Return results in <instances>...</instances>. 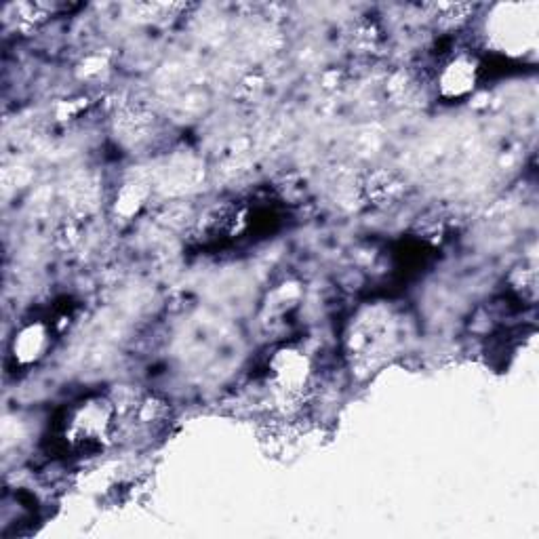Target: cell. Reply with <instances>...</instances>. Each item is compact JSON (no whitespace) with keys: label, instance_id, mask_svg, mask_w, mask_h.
<instances>
[{"label":"cell","instance_id":"obj_2","mask_svg":"<svg viewBox=\"0 0 539 539\" xmlns=\"http://www.w3.org/2000/svg\"><path fill=\"white\" fill-rule=\"evenodd\" d=\"M272 379L278 392L295 396L308 382V361L295 350L278 352L272 361Z\"/></svg>","mask_w":539,"mask_h":539},{"label":"cell","instance_id":"obj_3","mask_svg":"<svg viewBox=\"0 0 539 539\" xmlns=\"http://www.w3.org/2000/svg\"><path fill=\"white\" fill-rule=\"evenodd\" d=\"M476 83V66L470 57H455L441 72V91L447 97H462Z\"/></svg>","mask_w":539,"mask_h":539},{"label":"cell","instance_id":"obj_1","mask_svg":"<svg viewBox=\"0 0 539 539\" xmlns=\"http://www.w3.org/2000/svg\"><path fill=\"white\" fill-rule=\"evenodd\" d=\"M114 411L106 398H87L70 411L66 422V438L70 445L91 447L102 445L110 436Z\"/></svg>","mask_w":539,"mask_h":539},{"label":"cell","instance_id":"obj_4","mask_svg":"<svg viewBox=\"0 0 539 539\" xmlns=\"http://www.w3.org/2000/svg\"><path fill=\"white\" fill-rule=\"evenodd\" d=\"M47 329L43 325H30L15 337V358L19 363H34L47 350Z\"/></svg>","mask_w":539,"mask_h":539}]
</instances>
